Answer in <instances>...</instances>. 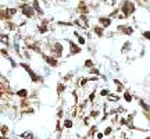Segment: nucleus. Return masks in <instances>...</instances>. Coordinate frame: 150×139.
<instances>
[{
	"label": "nucleus",
	"instance_id": "f257e3e1",
	"mask_svg": "<svg viewBox=\"0 0 150 139\" xmlns=\"http://www.w3.org/2000/svg\"><path fill=\"white\" fill-rule=\"evenodd\" d=\"M122 10H124V15H128V14L133 13V10H135V6L132 4V3H129V1H126L124 4V7H122Z\"/></svg>",
	"mask_w": 150,
	"mask_h": 139
},
{
	"label": "nucleus",
	"instance_id": "f03ea898",
	"mask_svg": "<svg viewBox=\"0 0 150 139\" xmlns=\"http://www.w3.org/2000/svg\"><path fill=\"white\" fill-rule=\"evenodd\" d=\"M22 11L26 17H32L33 15V8L31 6H22Z\"/></svg>",
	"mask_w": 150,
	"mask_h": 139
},
{
	"label": "nucleus",
	"instance_id": "7ed1b4c3",
	"mask_svg": "<svg viewBox=\"0 0 150 139\" xmlns=\"http://www.w3.org/2000/svg\"><path fill=\"white\" fill-rule=\"evenodd\" d=\"M54 49H56V50H54V51H56V54H57V56H60V54H61V50H63L61 44L56 43V44H54Z\"/></svg>",
	"mask_w": 150,
	"mask_h": 139
},
{
	"label": "nucleus",
	"instance_id": "20e7f679",
	"mask_svg": "<svg viewBox=\"0 0 150 139\" xmlns=\"http://www.w3.org/2000/svg\"><path fill=\"white\" fill-rule=\"evenodd\" d=\"M100 22H101V24H103L104 26H108V25H110V22H111V21H110L108 18H100Z\"/></svg>",
	"mask_w": 150,
	"mask_h": 139
},
{
	"label": "nucleus",
	"instance_id": "39448f33",
	"mask_svg": "<svg viewBox=\"0 0 150 139\" xmlns=\"http://www.w3.org/2000/svg\"><path fill=\"white\" fill-rule=\"evenodd\" d=\"M71 51H72V53H79V47H78V46H74V43H71Z\"/></svg>",
	"mask_w": 150,
	"mask_h": 139
},
{
	"label": "nucleus",
	"instance_id": "423d86ee",
	"mask_svg": "<svg viewBox=\"0 0 150 139\" xmlns=\"http://www.w3.org/2000/svg\"><path fill=\"white\" fill-rule=\"evenodd\" d=\"M33 7H35V10H36L38 13H40V14H42V10L39 8V4H38V0H35V1H33Z\"/></svg>",
	"mask_w": 150,
	"mask_h": 139
},
{
	"label": "nucleus",
	"instance_id": "0eeeda50",
	"mask_svg": "<svg viewBox=\"0 0 150 139\" xmlns=\"http://www.w3.org/2000/svg\"><path fill=\"white\" fill-rule=\"evenodd\" d=\"M64 125L67 126V128H71V126H72V122H71L69 120H65L64 121Z\"/></svg>",
	"mask_w": 150,
	"mask_h": 139
},
{
	"label": "nucleus",
	"instance_id": "6e6552de",
	"mask_svg": "<svg viewBox=\"0 0 150 139\" xmlns=\"http://www.w3.org/2000/svg\"><path fill=\"white\" fill-rule=\"evenodd\" d=\"M46 60H47V63H49V64L56 65V60H53V58H50V57H46Z\"/></svg>",
	"mask_w": 150,
	"mask_h": 139
},
{
	"label": "nucleus",
	"instance_id": "1a4fd4ad",
	"mask_svg": "<svg viewBox=\"0 0 150 139\" xmlns=\"http://www.w3.org/2000/svg\"><path fill=\"white\" fill-rule=\"evenodd\" d=\"M18 95L21 96V97H25V96H26V90H25V89H22V90H19V92H18Z\"/></svg>",
	"mask_w": 150,
	"mask_h": 139
},
{
	"label": "nucleus",
	"instance_id": "9d476101",
	"mask_svg": "<svg viewBox=\"0 0 150 139\" xmlns=\"http://www.w3.org/2000/svg\"><path fill=\"white\" fill-rule=\"evenodd\" d=\"M125 100H126V101H131L132 100V96L129 95V93H125Z\"/></svg>",
	"mask_w": 150,
	"mask_h": 139
},
{
	"label": "nucleus",
	"instance_id": "9b49d317",
	"mask_svg": "<svg viewBox=\"0 0 150 139\" xmlns=\"http://www.w3.org/2000/svg\"><path fill=\"white\" fill-rule=\"evenodd\" d=\"M7 14H8V15H12V14H15V10H14V8H10V10H7Z\"/></svg>",
	"mask_w": 150,
	"mask_h": 139
},
{
	"label": "nucleus",
	"instance_id": "f8f14e48",
	"mask_svg": "<svg viewBox=\"0 0 150 139\" xmlns=\"http://www.w3.org/2000/svg\"><path fill=\"white\" fill-rule=\"evenodd\" d=\"M108 99H110V100H117V99H118V96H110Z\"/></svg>",
	"mask_w": 150,
	"mask_h": 139
},
{
	"label": "nucleus",
	"instance_id": "ddd939ff",
	"mask_svg": "<svg viewBox=\"0 0 150 139\" xmlns=\"http://www.w3.org/2000/svg\"><path fill=\"white\" fill-rule=\"evenodd\" d=\"M94 32H96V33H97V35H101V33H103V32H101V29H97V28H96V29H94Z\"/></svg>",
	"mask_w": 150,
	"mask_h": 139
},
{
	"label": "nucleus",
	"instance_id": "4468645a",
	"mask_svg": "<svg viewBox=\"0 0 150 139\" xmlns=\"http://www.w3.org/2000/svg\"><path fill=\"white\" fill-rule=\"evenodd\" d=\"M110 132H111V128H106V131H104V133H106V135H108Z\"/></svg>",
	"mask_w": 150,
	"mask_h": 139
},
{
	"label": "nucleus",
	"instance_id": "2eb2a0df",
	"mask_svg": "<svg viewBox=\"0 0 150 139\" xmlns=\"http://www.w3.org/2000/svg\"><path fill=\"white\" fill-rule=\"evenodd\" d=\"M39 31H40V32H46V26H40V28H39Z\"/></svg>",
	"mask_w": 150,
	"mask_h": 139
},
{
	"label": "nucleus",
	"instance_id": "dca6fc26",
	"mask_svg": "<svg viewBox=\"0 0 150 139\" xmlns=\"http://www.w3.org/2000/svg\"><path fill=\"white\" fill-rule=\"evenodd\" d=\"M86 65H88V67H92L93 64H92V61H90V60H88V61H86Z\"/></svg>",
	"mask_w": 150,
	"mask_h": 139
}]
</instances>
